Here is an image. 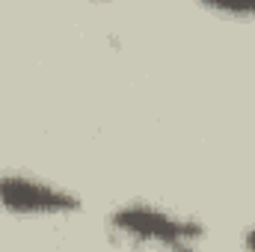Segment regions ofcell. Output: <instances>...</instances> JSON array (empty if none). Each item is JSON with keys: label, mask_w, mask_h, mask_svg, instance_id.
Wrapping results in <instances>:
<instances>
[{"label": "cell", "mask_w": 255, "mask_h": 252, "mask_svg": "<svg viewBox=\"0 0 255 252\" xmlns=\"http://www.w3.org/2000/svg\"><path fill=\"white\" fill-rule=\"evenodd\" d=\"M110 229L136 247L157 252H199L205 226L187 214L154 202H125L113 208Z\"/></svg>", "instance_id": "1"}, {"label": "cell", "mask_w": 255, "mask_h": 252, "mask_svg": "<svg viewBox=\"0 0 255 252\" xmlns=\"http://www.w3.org/2000/svg\"><path fill=\"white\" fill-rule=\"evenodd\" d=\"M211 9L235 18H255V0H223V3H208Z\"/></svg>", "instance_id": "3"}, {"label": "cell", "mask_w": 255, "mask_h": 252, "mask_svg": "<svg viewBox=\"0 0 255 252\" xmlns=\"http://www.w3.org/2000/svg\"><path fill=\"white\" fill-rule=\"evenodd\" d=\"M0 208L15 217H68L83 208L80 196L27 172H0Z\"/></svg>", "instance_id": "2"}, {"label": "cell", "mask_w": 255, "mask_h": 252, "mask_svg": "<svg viewBox=\"0 0 255 252\" xmlns=\"http://www.w3.org/2000/svg\"><path fill=\"white\" fill-rule=\"evenodd\" d=\"M244 250L255 252V226H250V229L244 232Z\"/></svg>", "instance_id": "4"}]
</instances>
